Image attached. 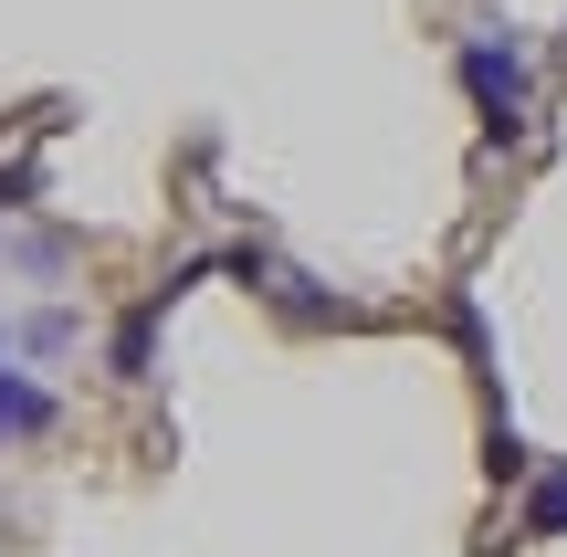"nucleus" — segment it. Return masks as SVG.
<instances>
[{"label": "nucleus", "mask_w": 567, "mask_h": 557, "mask_svg": "<svg viewBox=\"0 0 567 557\" xmlns=\"http://www.w3.org/2000/svg\"><path fill=\"white\" fill-rule=\"evenodd\" d=\"M463 84H473V105H484V137H526L536 74H526V53H515L505 32H473L463 42Z\"/></svg>", "instance_id": "obj_1"}, {"label": "nucleus", "mask_w": 567, "mask_h": 557, "mask_svg": "<svg viewBox=\"0 0 567 557\" xmlns=\"http://www.w3.org/2000/svg\"><path fill=\"white\" fill-rule=\"evenodd\" d=\"M42 421H53V400H42V390H21V379H0V442L42 432Z\"/></svg>", "instance_id": "obj_3"}, {"label": "nucleus", "mask_w": 567, "mask_h": 557, "mask_svg": "<svg viewBox=\"0 0 567 557\" xmlns=\"http://www.w3.org/2000/svg\"><path fill=\"white\" fill-rule=\"evenodd\" d=\"M526 537H567V463H557V474H536V495H526Z\"/></svg>", "instance_id": "obj_2"}]
</instances>
